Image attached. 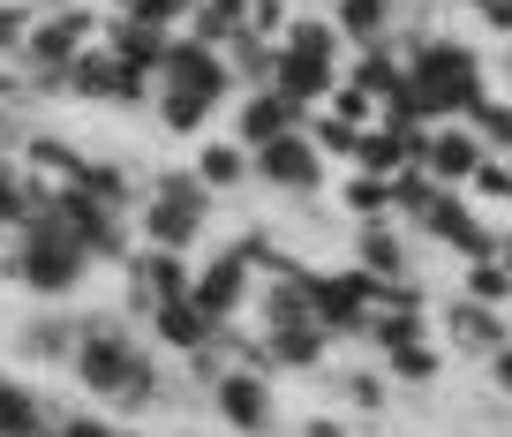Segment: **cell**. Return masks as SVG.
<instances>
[{"label":"cell","instance_id":"cell-41","mask_svg":"<svg viewBox=\"0 0 512 437\" xmlns=\"http://www.w3.org/2000/svg\"><path fill=\"white\" fill-rule=\"evenodd\" d=\"M482 23H490V31L512 46V0H490V8H482Z\"/></svg>","mask_w":512,"mask_h":437},{"label":"cell","instance_id":"cell-14","mask_svg":"<svg viewBox=\"0 0 512 437\" xmlns=\"http://www.w3.org/2000/svg\"><path fill=\"white\" fill-rule=\"evenodd\" d=\"M159 91H204L211 106H226V98H241V83H234V68H226L219 46L174 31V53H166V68H159Z\"/></svg>","mask_w":512,"mask_h":437},{"label":"cell","instance_id":"cell-7","mask_svg":"<svg viewBox=\"0 0 512 437\" xmlns=\"http://www.w3.org/2000/svg\"><path fill=\"white\" fill-rule=\"evenodd\" d=\"M309 302H317V324L332 340H369V317H377L384 287L362 272V264H309Z\"/></svg>","mask_w":512,"mask_h":437},{"label":"cell","instance_id":"cell-1","mask_svg":"<svg viewBox=\"0 0 512 437\" xmlns=\"http://www.w3.org/2000/svg\"><path fill=\"white\" fill-rule=\"evenodd\" d=\"M68 377H76V392L91 407H106V415H121V422L159 415L166 392H174L159 377V362H151V340H136V324H128L121 309H91V317H83Z\"/></svg>","mask_w":512,"mask_h":437},{"label":"cell","instance_id":"cell-11","mask_svg":"<svg viewBox=\"0 0 512 437\" xmlns=\"http://www.w3.org/2000/svg\"><path fill=\"white\" fill-rule=\"evenodd\" d=\"M121 272H128V294H121L128 324H144L159 302H181V294L196 287V257H174V249H136Z\"/></svg>","mask_w":512,"mask_h":437},{"label":"cell","instance_id":"cell-21","mask_svg":"<svg viewBox=\"0 0 512 437\" xmlns=\"http://www.w3.org/2000/svg\"><path fill=\"white\" fill-rule=\"evenodd\" d=\"M339 76H347V68L309 61V53H287V46H279V76H272V91L287 98V106H302V114H317L324 98L339 91Z\"/></svg>","mask_w":512,"mask_h":437},{"label":"cell","instance_id":"cell-36","mask_svg":"<svg viewBox=\"0 0 512 437\" xmlns=\"http://www.w3.org/2000/svg\"><path fill=\"white\" fill-rule=\"evenodd\" d=\"M475 136L497 151V159H512V98H505V91H490V98L475 106Z\"/></svg>","mask_w":512,"mask_h":437},{"label":"cell","instance_id":"cell-17","mask_svg":"<svg viewBox=\"0 0 512 437\" xmlns=\"http://www.w3.org/2000/svg\"><path fill=\"white\" fill-rule=\"evenodd\" d=\"M482 159H490V144L475 136V121H445V129H430V151H422V174H430L437 189H467V181L482 174Z\"/></svg>","mask_w":512,"mask_h":437},{"label":"cell","instance_id":"cell-16","mask_svg":"<svg viewBox=\"0 0 512 437\" xmlns=\"http://www.w3.org/2000/svg\"><path fill=\"white\" fill-rule=\"evenodd\" d=\"M219 332H226V324H211L204 309H196V294H181V302H159V309L144 317V340L159 347V355H174V362L211 355V347H219Z\"/></svg>","mask_w":512,"mask_h":437},{"label":"cell","instance_id":"cell-8","mask_svg":"<svg viewBox=\"0 0 512 437\" xmlns=\"http://www.w3.org/2000/svg\"><path fill=\"white\" fill-rule=\"evenodd\" d=\"M196 309H204L211 324H241L256 309V264L241 257L234 242L226 249H204V257H196Z\"/></svg>","mask_w":512,"mask_h":437},{"label":"cell","instance_id":"cell-9","mask_svg":"<svg viewBox=\"0 0 512 437\" xmlns=\"http://www.w3.org/2000/svg\"><path fill=\"white\" fill-rule=\"evenodd\" d=\"M53 219L91 249V264H128V257H136V219H128V211L91 204L83 189H53Z\"/></svg>","mask_w":512,"mask_h":437},{"label":"cell","instance_id":"cell-10","mask_svg":"<svg viewBox=\"0 0 512 437\" xmlns=\"http://www.w3.org/2000/svg\"><path fill=\"white\" fill-rule=\"evenodd\" d=\"M204 400H211V422L226 437H272L279 430V400H272V377L264 370H226Z\"/></svg>","mask_w":512,"mask_h":437},{"label":"cell","instance_id":"cell-47","mask_svg":"<svg viewBox=\"0 0 512 437\" xmlns=\"http://www.w3.org/2000/svg\"><path fill=\"white\" fill-rule=\"evenodd\" d=\"M0 385H8V370H0Z\"/></svg>","mask_w":512,"mask_h":437},{"label":"cell","instance_id":"cell-26","mask_svg":"<svg viewBox=\"0 0 512 437\" xmlns=\"http://www.w3.org/2000/svg\"><path fill=\"white\" fill-rule=\"evenodd\" d=\"M377 370L392 377V385H437V377H445V340H407V347H384L377 355Z\"/></svg>","mask_w":512,"mask_h":437},{"label":"cell","instance_id":"cell-43","mask_svg":"<svg viewBox=\"0 0 512 437\" xmlns=\"http://www.w3.org/2000/svg\"><path fill=\"white\" fill-rule=\"evenodd\" d=\"M121 437H151V430H144V422H121Z\"/></svg>","mask_w":512,"mask_h":437},{"label":"cell","instance_id":"cell-45","mask_svg":"<svg viewBox=\"0 0 512 437\" xmlns=\"http://www.w3.org/2000/svg\"><path fill=\"white\" fill-rule=\"evenodd\" d=\"M452 8H475V16H482V8H490V0H452Z\"/></svg>","mask_w":512,"mask_h":437},{"label":"cell","instance_id":"cell-30","mask_svg":"<svg viewBox=\"0 0 512 437\" xmlns=\"http://www.w3.org/2000/svg\"><path fill=\"white\" fill-rule=\"evenodd\" d=\"M460 294H467V302H490V309H505V317H512V264H505V257L467 264V272H460Z\"/></svg>","mask_w":512,"mask_h":437},{"label":"cell","instance_id":"cell-32","mask_svg":"<svg viewBox=\"0 0 512 437\" xmlns=\"http://www.w3.org/2000/svg\"><path fill=\"white\" fill-rule=\"evenodd\" d=\"M437 196H445V189H437L422 166H407V174H392V219H400V227H415V219L437 204Z\"/></svg>","mask_w":512,"mask_h":437},{"label":"cell","instance_id":"cell-48","mask_svg":"<svg viewBox=\"0 0 512 437\" xmlns=\"http://www.w3.org/2000/svg\"><path fill=\"white\" fill-rule=\"evenodd\" d=\"M46 437H61V430H46Z\"/></svg>","mask_w":512,"mask_h":437},{"label":"cell","instance_id":"cell-5","mask_svg":"<svg viewBox=\"0 0 512 437\" xmlns=\"http://www.w3.org/2000/svg\"><path fill=\"white\" fill-rule=\"evenodd\" d=\"M98 38H106V16H98L91 0H68V8H46V16L31 23V38H23L16 61L31 68V76H46V83H61V91H68V68H76Z\"/></svg>","mask_w":512,"mask_h":437},{"label":"cell","instance_id":"cell-12","mask_svg":"<svg viewBox=\"0 0 512 437\" xmlns=\"http://www.w3.org/2000/svg\"><path fill=\"white\" fill-rule=\"evenodd\" d=\"M324 174H332V159L309 144V129H294V136H279V144L256 151V181L272 196H294V204H309V196L324 189Z\"/></svg>","mask_w":512,"mask_h":437},{"label":"cell","instance_id":"cell-13","mask_svg":"<svg viewBox=\"0 0 512 437\" xmlns=\"http://www.w3.org/2000/svg\"><path fill=\"white\" fill-rule=\"evenodd\" d=\"M437 340H445V355H467V362H490L497 347L512 340V317L490 302H467V294H452V302H437Z\"/></svg>","mask_w":512,"mask_h":437},{"label":"cell","instance_id":"cell-2","mask_svg":"<svg viewBox=\"0 0 512 437\" xmlns=\"http://www.w3.org/2000/svg\"><path fill=\"white\" fill-rule=\"evenodd\" d=\"M211 211L219 196L196 181V166H159L144 181V211H136V242L144 249H174V257H196L211 234Z\"/></svg>","mask_w":512,"mask_h":437},{"label":"cell","instance_id":"cell-44","mask_svg":"<svg viewBox=\"0 0 512 437\" xmlns=\"http://www.w3.org/2000/svg\"><path fill=\"white\" fill-rule=\"evenodd\" d=\"M505 98H512V46H505Z\"/></svg>","mask_w":512,"mask_h":437},{"label":"cell","instance_id":"cell-18","mask_svg":"<svg viewBox=\"0 0 512 437\" xmlns=\"http://www.w3.org/2000/svg\"><path fill=\"white\" fill-rule=\"evenodd\" d=\"M294 129H309V114L302 106H287L279 91H241L234 98V144L249 151H264V144H279V136H294Z\"/></svg>","mask_w":512,"mask_h":437},{"label":"cell","instance_id":"cell-33","mask_svg":"<svg viewBox=\"0 0 512 437\" xmlns=\"http://www.w3.org/2000/svg\"><path fill=\"white\" fill-rule=\"evenodd\" d=\"M369 129H354V121H332V114H309V144L324 151L332 166H354V151H362Z\"/></svg>","mask_w":512,"mask_h":437},{"label":"cell","instance_id":"cell-38","mask_svg":"<svg viewBox=\"0 0 512 437\" xmlns=\"http://www.w3.org/2000/svg\"><path fill=\"white\" fill-rule=\"evenodd\" d=\"M53 430L61 437H121V415H106V407H68Z\"/></svg>","mask_w":512,"mask_h":437},{"label":"cell","instance_id":"cell-25","mask_svg":"<svg viewBox=\"0 0 512 437\" xmlns=\"http://www.w3.org/2000/svg\"><path fill=\"white\" fill-rule=\"evenodd\" d=\"M151 121H159L166 136H181V144H204V121H219V106H211L204 91H159L151 98Z\"/></svg>","mask_w":512,"mask_h":437},{"label":"cell","instance_id":"cell-46","mask_svg":"<svg viewBox=\"0 0 512 437\" xmlns=\"http://www.w3.org/2000/svg\"><path fill=\"white\" fill-rule=\"evenodd\" d=\"M302 8H317V0H302Z\"/></svg>","mask_w":512,"mask_h":437},{"label":"cell","instance_id":"cell-34","mask_svg":"<svg viewBox=\"0 0 512 437\" xmlns=\"http://www.w3.org/2000/svg\"><path fill=\"white\" fill-rule=\"evenodd\" d=\"M317 114H332V121H354V129H377V121H384V106L362 91V83H347V76H339V91L324 98Z\"/></svg>","mask_w":512,"mask_h":437},{"label":"cell","instance_id":"cell-3","mask_svg":"<svg viewBox=\"0 0 512 437\" xmlns=\"http://www.w3.org/2000/svg\"><path fill=\"white\" fill-rule=\"evenodd\" d=\"M407 76H415V91H422L437 129H445V121H475V106L490 98V61H482L467 38H445V31L407 53Z\"/></svg>","mask_w":512,"mask_h":437},{"label":"cell","instance_id":"cell-40","mask_svg":"<svg viewBox=\"0 0 512 437\" xmlns=\"http://www.w3.org/2000/svg\"><path fill=\"white\" fill-rule=\"evenodd\" d=\"M482 370H490V392H497V400H512V340L497 347V355L482 362Z\"/></svg>","mask_w":512,"mask_h":437},{"label":"cell","instance_id":"cell-39","mask_svg":"<svg viewBox=\"0 0 512 437\" xmlns=\"http://www.w3.org/2000/svg\"><path fill=\"white\" fill-rule=\"evenodd\" d=\"M294 437H354V415H332V407H324V415H302Z\"/></svg>","mask_w":512,"mask_h":437},{"label":"cell","instance_id":"cell-37","mask_svg":"<svg viewBox=\"0 0 512 437\" xmlns=\"http://www.w3.org/2000/svg\"><path fill=\"white\" fill-rule=\"evenodd\" d=\"M31 23H38V8H31V0H0V61H16V53H23Z\"/></svg>","mask_w":512,"mask_h":437},{"label":"cell","instance_id":"cell-29","mask_svg":"<svg viewBox=\"0 0 512 437\" xmlns=\"http://www.w3.org/2000/svg\"><path fill=\"white\" fill-rule=\"evenodd\" d=\"M339 211H347L354 227H369V219H392V181L347 174V181H339Z\"/></svg>","mask_w":512,"mask_h":437},{"label":"cell","instance_id":"cell-4","mask_svg":"<svg viewBox=\"0 0 512 437\" xmlns=\"http://www.w3.org/2000/svg\"><path fill=\"white\" fill-rule=\"evenodd\" d=\"M91 279V249L53 219V204L23 227V249H16V287L38 294V302H68V294Z\"/></svg>","mask_w":512,"mask_h":437},{"label":"cell","instance_id":"cell-6","mask_svg":"<svg viewBox=\"0 0 512 437\" xmlns=\"http://www.w3.org/2000/svg\"><path fill=\"white\" fill-rule=\"evenodd\" d=\"M415 242H430L437 257H460V264L505 257V227H497L467 189H445L430 211H422V219H415Z\"/></svg>","mask_w":512,"mask_h":437},{"label":"cell","instance_id":"cell-19","mask_svg":"<svg viewBox=\"0 0 512 437\" xmlns=\"http://www.w3.org/2000/svg\"><path fill=\"white\" fill-rule=\"evenodd\" d=\"M76 340H83V317H76L68 302H46V309H38V317L16 332V355H23V362H53V370H68V362H76Z\"/></svg>","mask_w":512,"mask_h":437},{"label":"cell","instance_id":"cell-28","mask_svg":"<svg viewBox=\"0 0 512 437\" xmlns=\"http://www.w3.org/2000/svg\"><path fill=\"white\" fill-rule=\"evenodd\" d=\"M249 31V0H196V16H189V38H204V46H234V38Z\"/></svg>","mask_w":512,"mask_h":437},{"label":"cell","instance_id":"cell-42","mask_svg":"<svg viewBox=\"0 0 512 437\" xmlns=\"http://www.w3.org/2000/svg\"><path fill=\"white\" fill-rule=\"evenodd\" d=\"M16 249H23V234L0 227V279H16Z\"/></svg>","mask_w":512,"mask_h":437},{"label":"cell","instance_id":"cell-15","mask_svg":"<svg viewBox=\"0 0 512 437\" xmlns=\"http://www.w3.org/2000/svg\"><path fill=\"white\" fill-rule=\"evenodd\" d=\"M347 264H362L377 287L422 279V272H415V227H400V219H369V227H354V234H347Z\"/></svg>","mask_w":512,"mask_h":437},{"label":"cell","instance_id":"cell-24","mask_svg":"<svg viewBox=\"0 0 512 437\" xmlns=\"http://www.w3.org/2000/svg\"><path fill=\"white\" fill-rule=\"evenodd\" d=\"M324 392H339V400H347V415L362 422V415H377V407H384L392 377H384L377 362H332V370H324Z\"/></svg>","mask_w":512,"mask_h":437},{"label":"cell","instance_id":"cell-27","mask_svg":"<svg viewBox=\"0 0 512 437\" xmlns=\"http://www.w3.org/2000/svg\"><path fill=\"white\" fill-rule=\"evenodd\" d=\"M226 68H234L241 91H272V76H279V46H272V38H256V31H241L234 46H226Z\"/></svg>","mask_w":512,"mask_h":437},{"label":"cell","instance_id":"cell-22","mask_svg":"<svg viewBox=\"0 0 512 437\" xmlns=\"http://www.w3.org/2000/svg\"><path fill=\"white\" fill-rule=\"evenodd\" d=\"M196 181H204L211 196H241V189H256V159L234 136H204V144H196Z\"/></svg>","mask_w":512,"mask_h":437},{"label":"cell","instance_id":"cell-31","mask_svg":"<svg viewBox=\"0 0 512 437\" xmlns=\"http://www.w3.org/2000/svg\"><path fill=\"white\" fill-rule=\"evenodd\" d=\"M113 16L121 23H151V31H189L196 0H113Z\"/></svg>","mask_w":512,"mask_h":437},{"label":"cell","instance_id":"cell-20","mask_svg":"<svg viewBox=\"0 0 512 437\" xmlns=\"http://www.w3.org/2000/svg\"><path fill=\"white\" fill-rule=\"evenodd\" d=\"M106 53L128 68V76L159 83L166 53H174V31H151V23H121V16H106Z\"/></svg>","mask_w":512,"mask_h":437},{"label":"cell","instance_id":"cell-35","mask_svg":"<svg viewBox=\"0 0 512 437\" xmlns=\"http://www.w3.org/2000/svg\"><path fill=\"white\" fill-rule=\"evenodd\" d=\"M467 196H475L482 211H505V219H512V159H497V151H490V159H482V174L467 181Z\"/></svg>","mask_w":512,"mask_h":437},{"label":"cell","instance_id":"cell-23","mask_svg":"<svg viewBox=\"0 0 512 437\" xmlns=\"http://www.w3.org/2000/svg\"><path fill=\"white\" fill-rule=\"evenodd\" d=\"M347 83H362V91L384 106V98L407 83V53H400V38H384V46H354V53H347Z\"/></svg>","mask_w":512,"mask_h":437}]
</instances>
